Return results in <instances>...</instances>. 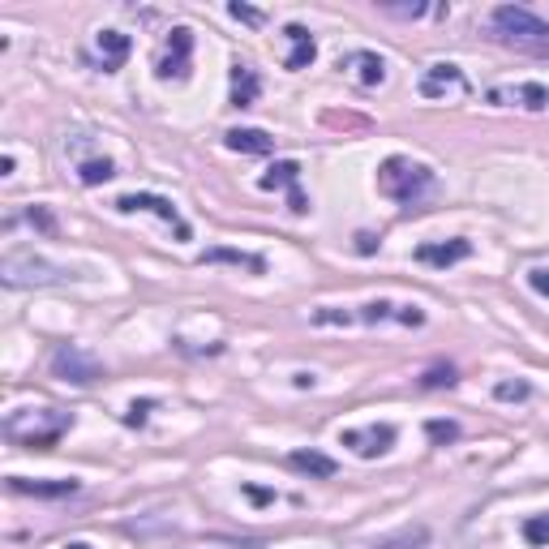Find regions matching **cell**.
<instances>
[{"mask_svg":"<svg viewBox=\"0 0 549 549\" xmlns=\"http://www.w3.org/2000/svg\"><path fill=\"white\" fill-rule=\"evenodd\" d=\"M494 39L515 52H533V56H549V22L524 9V5H498L494 9Z\"/></svg>","mask_w":549,"mask_h":549,"instance_id":"cell-1","label":"cell"},{"mask_svg":"<svg viewBox=\"0 0 549 549\" xmlns=\"http://www.w3.org/2000/svg\"><path fill=\"white\" fill-rule=\"evenodd\" d=\"M429 189H434V172H429L425 163H412V159H404V155H390V159H382V168H378V194H387L390 202H400V207H417Z\"/></svg>","mask_w":549,"mask_h":549,"instance_id":"cell-2","label":"cell"},{"mask_svg":"<svg viewBox=\"0 0 549 549\" xmlns=\"http://www.w3.org/2000/svg\"><path fill=\"white\" fill-rule=\"evenodd\" d=\"M52 373L61 378V382H73V387H91L103 378V365H99L95 356H86L78 343H61L56 352H52Z\"/></svg>","mask_w":549,"mask_h":549,"instance_id":"cell-3","label":"cell"},{"mask_svg":"<svg viewBox=\"0 0 549 549\" xmlns=\"http://www.w3.org/2000/svg\"><path fill=\"white\" fill-rule=\"evenodd\" d=\"M5 284L9 288H22V284H56V279H73V271H65V266H52V262L34 258V254H9L5 258Z\"/></svg>","mask_w":549,"mask_h":549,"instance_id":"cell-4","label":"cell"},{"mask_svg":"<svg viewBox=\"0 0 549 549\" xmlns=\"http://www.w3.org/2000/svg\"><path fill=\"white\" fill-rule=\"evenodd\" d=\"M120 215H133V210H150V215H159L163 224H172V232H177L180 241H189V224L180 219V210L168 202V197H159V194H120L112 202Z\"/></svg>","mask_w":549,"mask_h":549,"instance_id":"cell-5","label":"cell"},{"mask_svg":"<svg viewBox=\"0 0 549 549\" xmlns=\"http://www.w3.org/2000/svg\"><path fill=\"white\" fill-rule=\"evenodd\" d=\"M340 447H348L361 459H378L395 447V425H365V429H343Z\"/></svg>","mask_w":549,"mask_h":549,"instance_id":"cell-6","label":"cell"},{"mask_svg":"<svg viewBox=\"0 0 549 549\" xmlns=\"http://www.w3.org/2000/svg\"><path fill=\"white\" fill-rule=\"evenodd\" d=\"M189 56H194V31H189V26H177L172 39H168V48H163V56H159V65H155V73H159L163 82L189 78Z\"/></svg>","mask_w":549,"mask_h":549,"instance_id":"cell-7","label":"cell"},{"mask_svg":"<svg viewBox=\"0 0 549 549\" xmlns=\"http://www.w3.org/2000/svg\"><path fill=\"white\" fill-rule=\"evenodd\" d=\"M485 99H489L494 108H511V103L528 108V112H545V108H549V91L541 86V82H519V86H494V91H489Z\"/></svg>","mask_w":549,"mask_h":549,"instance_id":"cell-8","label":"cell"},{"mask_svg":"<svg viewBox=\"0 0 549 549\" xmlns=\"http://www.w3.org/2000/svg\"><path fill=\"white\" fill-rule=\"evenodd\" d=\"M412 258L420 262V266H438V271H447V266H455V262L472 258V241H464V236H455V241H425L417 245V254Z\"/></svg>","mask_w":549,"mask_h":549,"instance_id":"cell-9","label":"cell"},{"mask_svg":"<svg viewBox=\"0 0 549 549\" xmlns=\"http://www.w3.org/2000/svg\"><path fill=\"white\" fill-rule=\"evenodd\" d=\"M95 43H99V69H103V73H116L133 52V39L125 31H99Z\"/></svg>","mask_w":549,"mask_h":549,"instance_id":"cell-10","label":"cell"},{"mask_svg":"<svg viewBox=\"0 0 549 549\" xmlns=\"http://www.w3.org/2000/svg\"><path fill=\"white\" fill-rule=\"evenodd\" d=\"M340 69H352L356 82H361V86H370V91L387 82V61H382L378 52H348V56L340 61Z\"/></svg>","mask_w":549,"mask_h":549,"instance_id":"cell-11","label":"cell"},{"mask_svg":"<svg viewBox=\"0 0 549 549\" xmlns=\"http://www.w3.org/2000/svg\"><path fill=\"white\" fill-rule=\"evenodd\" d=\"M447 91H468V82L455 65H429L420 78V95L425 99H442Z\"/></svg>","mask_w":549,"mask_h":549,"instance_id":"cell-12","label":"cell"},{"mask_svg":"<svg viewBox=\"0 0 549 549\" xmlns=\"http://www.w3.org/2000/svg\"><path fill=\"white\" fill-rule=\"evenodd\" d=\"M284 39L292 43L284 69H309V65H313V56H318V43H313V34H309L301 22H288V26H284Z\"/></svg>","mask_w":549,"mask_h":549,"instance_id":"cell-13","label":"cell"},{"mask_svg":"<svg viewBox=\"0 0 549 549\" xmlns=\"http://www.w3.org/2000/svg\"><path fill=\"white\" fill-rule=\"evenodd\" d=\"M224 142H227V150H236V155H271L274 150V138L266 130H227Z\"/></svg>","mask_w":549,"mask_h":549,"instance_id":"cell-14","label":"cell"},{"mask_svg":"<svg viewBox=\"0 0 549 549\" xmlns=\"http://www.w3.org/2000/svg\"><path fill=\"white\" fill-rule=\"evenodd\" d=\"M262 95V78L249 65H232V108H254Z\"/></svg>","mask_w":549,"mask_h":549,"instance_id":"cell-15","label":"cell"},{"mask_svg":"<svg viewBox=\"0 0 549 549\" xmlns=\"http://www.w3.org/2000/svg\"><path fill=\"white\" fill-rule=\"evenodd\" d=\"M17 494H34V498H69V494H78V481L69 477V481H26V477H9Z\"/></svg>","mask_w":549,"mask_h":549,"instance_id":"cell-16","label":"cell"},{"mask_svg":"<svg viewBox=\"0 0 549 549\" xmlns=\"http://www.w3.org/2000/svg\"><path fill=\"white\" fill-rule=\"evenodd\" d=\"M288 468H296V472H305V477H335V459L331 455H323V451H292L288 455Z\"/></svg>","mask_w":549,"mask_h":549,"instance_id":"cell-17","label":"cell"},{"mask_svg":"<svg viewBox=\"0 0 549 549\" xmlns=\"http://www.w3.org/2000/svg\"><path fill=\"white\" fill-rule=\"evenodd\" d=\"M258 185H262V189H271V194H274V189H288V194H292V189H301V163H296V159H279L271 172L258 180Z\"/></svg>","mask_w":549,"mask_h":549,"instance_id":"cell-18","label":"cell"},{"mask_svg":"<svg viewBox=\"0 0 549 549\" xmlns=\"http://www.w3.org/2000/svg\"><path fill=\"white\" fill-rule=\"evenodd\" d=\"M197 262H202V266H207V262H227V266H245V271H254V274L266 271V262H262L258 254H241V249H207Z\"/></svg>","mask_w":549,"mask_h":549,"instance_id":"cell-19","label":"cell"},{"mask_svg":"<svg viewBox=\"0 0 549 549\" xmlns=\"http://www.w3.org/2000/svg\"><path fill=\"white\" fill-rule=\"evenodd\" d=\"M429 545V528L425 524H417V528H404V533L387 536V541H378L373 549H425Z\"/></svg>","mask_w":549,"mask_h":549,"instance_id":"cell-20","label":"cell"},{"mask_svg":"<svg viewBox=\"0 0 549 549\" xmlns=\"http://www.w3.org/2000/svg\"><path fill=\"white\" fill-rule=\"evenodd\" d=\"M116 177V163L112 159H86L78 163V180L82 185H103V180Z\"/></svg>","mask_w":549,"mask_h":549,"instance_id":"cell-21","label":"cell"},{"mask_svg":"<svg viewBox=\"0 0 549 549\" xmlns=\"http://www.w3.org/2000/svg\"><path fill=\"white\" fill-rule=\"evenodd\" d=\"M524 541H528L533 549H545L549 545V511L524 519Z\"/></svg>","mask_w":549,"mask_h":549,"instance_id":"cell-22","label":"cell"},{"mask_svg":"<svg viewBox=\"0 0 549 549\" xmlns=\"http://www.w3.org/2000/svg\"><path fill=\"white\" fill-rule=\"evenodd\" d=\"M494 395H498L502 404H524L533 390H528V382H498V387H494Z\"/></svg>","mask_w":549,"mask_h":549,"instance_id":"cell-23","label":"cell"},{"mask_svg":"<svg viewBox=\"0 0 549 549\" xmlns=\"http://www.w3.org/2000/svg\"><path fill=\"white\" fill-rule=\"evenodd\" d=\"M425 434L434 438V442H455L459 438V425L455 420H425Z\"/></svg>","mask_w":549,"mask_h":549,"instance_id":"cell-24","label":"cell"},{"mask_svg":"<svg viewBox=\"0 0 549 549\" xmlns=\"http://www.w3.org/2000/svg\"><path fill=\"white\" fill-rule=\"evenodd\" d=\"M420 382H425V387L434 390V387H455V382H459V378H455V370H451V365H434V370L425 373V378H420Z\"/></svg>","mask_w":549,"mask_h":549,"instance_id":"cell-25","label":"cell"},{"mask_svg":"<svg viewBox=\"0 0 549 549\" xmlns=\"http://www.w3.org/2000/svg\"><path fill=\"white\" fill-rule=\"evenodd\" d=\"M227 14L236 17V22H245V26H262V22H266L262 9H249V5H241V0H236V5H227Z\"/></svg>","mask_w":549,"mask_h":549,"instance_id":"cell-26","label":"cell"},{"mask_svg":"<svg viewBox=\"0 0 549 549\" xmlns=\"http://www.w3.org/2000/svg\"><path fill=\"white\" fill-rule=\"evenodd\" d=\"M390 313H395L390 301H370V305L361 309V318H365V323H382V318H390Z\"/></svg>","mask_w":549,"mask_h":549,"instance_id":"cell-27","label":"cell"},{"mask_svg":"<svg viewBox=\"0 0 549 549\" xmlns=\"http://www.w3.org/2000/svg\"><path fill=\"white\" fill-rule=\"evenodd\" d=\"M382 14H390V17H425V14H429V5H382Z\"/></svg>","mask_w":549,"mask_h":549,"instance_id":"cell-28","label":"cell"},{"mask_svg":"<svg viewBox=\"0 0 549 549\" xmlns=\"http://www.w3.org/2000/svg\"><path fill=\"white\" fill-rule=\"evenodd\" d=\"M528 284H533V292L549 296V266H536V271H528Z\"/></svg>","mask_w":549,"mask_h":549,"instance_id":"cell-29","label":"cell"},{"mask_svg":"<svg viewBox=\"0 0 549 549\" xmlns=\"http://www.w3.org/2000/svg\"><path fill=\"white\" fill-rule=\"evenodd\" d=\"M150 408H155V400H142V404H133V408H130V417H125V420H130V425H142Z\"/></svg>","mask_w":549,"mask_h":549,"instance_id":"cell-30","label":"cell"},{"mask_svg":"<svg viewBox=\"0 0 549 549\" xmlns=\"http://www.w3.org/2000/svg\"><path fill=\"white\" fill-rule=\"evenodd\" d=\"M31 224H39L43 232H52V227H56V224H52V215L43 207H31Z\"/></svg>","mask_w":549,"mask_h":549,"instance_id":"cell-31","label":"cell"},{"mask_svg":"<svg viewBox=\"0 0 549 549\" xmlns=\"http://www.w3.org/2000/svg\"><path fill=\"white\" fill-rule=\"evenodd\" d=\"M400 323H404V326H425V313H420L417 305H408L404 313H400Z\"/></svg>","mask_w":549,"mask_h":549,"instance_id":"cell-32","label":"cell"},{"mask_svg":"<svg viewBox=\"0 0 549 549\" xmlns=\"http://www.w3.org/2000/svg\"><path fill=\"white\" fill-rule=\"evenodd\" d=\"M245 494H249L254 502H271V498H274L271 489H258V485H245Z\"/></svg>","mask_w":549,"mask_h":549,"instance_id":"cell-33","label":"cell"},{"mask_svg":"<svg viewBox=\"0 0 549 549\" xmlns=\"http://www.w3.org/2000/svg\"><path fill=\"white\" fill-rule=\"evenodd\" d=\"M356 249H361V254H373V236H370V232H361V236H356Z\"/></svg>","mask_w":549,"mask_h":549,"instance_id":"cell-34","label":"cell"},{"mask_svg":"<svg viewBox=\"0 0 549 549\" xmlns=\"http://www.w3.org/2000/svg\"><path fill=\"white\" fill-rule=\"evenodd\" d=\"M69 549H91V545H82V541H73V545H69Z\"/></svg>","mask_w":549,"mask_h":549,"instance_id":"cell-35","label":"cell"}]
</instances>
